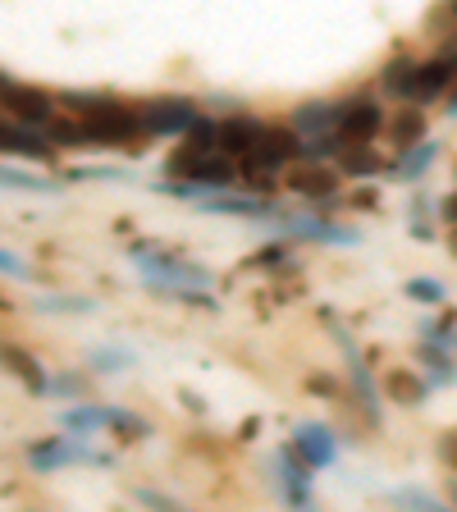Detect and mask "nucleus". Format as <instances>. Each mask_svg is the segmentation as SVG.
Segmentation results:
<instances>
[{"label":"nucleus","instance_id":"obj_28","mask_svg":"<svg viewBox=\"0 0 457 512\" xmlns=\"http://www.w3.org/2000/svg\"><path fill=\"white\" fill-rule=\"evenodd\" d=\"M37 307L42 311H92V302H83V298H42Z\"/></svg>","mask_w":457,"mask_h":512},{"label":"nucleus","instance_id":"obj_1","mask_svg":"<svg viewBox=\"0 0 457 512\" xmlns=\"http://www.w3.org/2000/svg\"><path fill=\"white\" fill-rule=\"evenodd\" d=\"M55 101L87 128V142H92V147L142 151L151 142L147 128H142L138 101H124V96H110V92H78V87L60 92Z\"/></svg>","mask_w":457,"mask_h":512},{"label":"nucleus","instance_id":"obj_35","mask_svg":"<svg viewBox=\"0 0 457 512\" xmlns=\"http://www.w3.org/2000/svg\"><path fill=\"white\" fill-rule=\"evenodd\" d=\"M444 10H448V14H453V19H457V0H444Z\"/></svg>","mask_w":457,"mask_h":512},{"label":"nucleus","instance_id":"obj_23","mask_svg":"<svg viewBox=\"0 0 457 512\" xmlns=\"http://www.w3.org/2000/svg\"><path fill=\"white\" fill-rule=\"evenodd\" d=\"M421 366L430 371V384H439V389L457 380V366L448 362V348H444V343H430V348L421 352Z\"/></svg>","mask_w":457,"mask_h":512},{"label":"nucleus","instance_id":"obj_22","mask_svg":"<svg viewBox=\"0 0 457 512\" xmlns=\"http://www.w3.org/2000/svg\"><path fill=\"white\" fill-rule=\"evenodd\" d=\"M435 156H439V142H416V147H407L403 151V160L394 165V174H398V183H416V179H426L430 174V165H435Z\"/></svg>","mask_w":457,"mask_h":512},{"label":"nucleus","instance_id":"obj_38","mask_svg":"<svg viewBox=\"0 0 457 512\" xmlns=\"http://www.w3.org/2000/svg\"><path fill=\"white\" fill-rule=\"evenodd\" d=\"M453 348H457V343H453Z\"/></svg>","mask_w":457,"mask_h":512},{"label":"nucleus","instance_id":"obj_29","mask_svg":"<svg viewBox=\"0 0 457 512\" xmlns=\"http://www.w3.org/2000/svg\"><path fill=\"white\" fill-rule=\"evenodd\" d=\"M439 462H444V467L457 476V430H448V435L439 439Z\"/></svg>","mask_w":457,"mask_h":512},{"label":"nucleus","instance_id":"obj_10","mask_svg":"<svg viewBox=\"0 0 457 512\" xmlns=\"http://www.w3.org/2000/svg\"><path fill=\"white\" fill-rule=\"evenodd\" d=\"M284 174H288V188L298 197H311V202H334L339 197V174L325 160H293Z\"/></svg>","mask_w":457,"mask_h":512},{"label":"nucleus","instance_id":"obj_20","mask_svg":"<svg viewBox=\"0 0 457 512\" xmlns=\"http://www.w3.org/2000/svg\"><path fill=\"white\" fill-rule=\"evenodd\" d=\"M115 412L119 407H96V403H83V407H69L60 416L64 430H74V435H101V430L115 426Z\"/></svg>","mask_w":457,"mask_h":512},{"label":"nucleus","instance_id":"obj_25","mask_svg":"<svg viewBox=\"0 0 457 512\" xmlns=\"http://www.w3.org/2000/svg\"><path fill=\"white\" fill-rule=\"evenodd\" d=\"M407 298L426 302V307H439V302L448 298V288L439 284V279H430V275H416V279H407Z\"/></svg>","mask_w":457,"mask_h":512},{"label":"nucleus","instance_id":"obj_19","mask_svg":"<svg viewBox=\"0 0 457 512\" xmlns=\"http://www.w3.org/2000/svg\"><path fill=\"white\" fill-rule=\"evenodd\" d=\"M339 170L348 179H375V174H384V156L375 151V142H348L339 151Z\"/></svg>","mask_w":457,"mask_h":512},{"label":"nucleus","instance_id":"obj_7","mask_svg":"<svg viewBox=\"0 0 457 512\" xmlns=\"http://www.w3.org/2000/svg\"><path fill=\"white\" fill-rule=\"evenodd\" d=\"M32 471H60V467H74V462H96V467H106V453H96L92 444H78V435H51L42 444H32L28 453Z\"/></svg>","mask_w":457,"mask_h":512},{"label":"nucleus","instance_id":"obj_12","mask_svg":"<svg viewBox=\"0 0 457 512\" xmlns=\"http://www.w3.org/2000/svg\"><path fill=\"white\" fill-rule=\"evenodd\" d=\"M261 128H266V119L247 115V110L224 115L220 119V151H224V156H234L238 165H243V160H252L256 142H261Z\"/></svg>","mask_w":457,"mask_h":512},{"label":"nucleus","instance_id":"obj_31","mask_svg":"<svg viewBox=\"0 0 457 512\" xmlns=\"http://www.w3.org/2000/svg\"><path fill=\"white\" fill-rule=\"evenodd\" d=\"M394 499L398 503H416V508H439V499L435 494H426V490H398Z\"/></svg>","mask_w":457,"mask_h":512},{"label":"nucleus","instance_id":"obj_26","mask_svg":"<svg viewBox=\"0 0 457 512\" xmlns=\"http://www.w3.org/2000/svg\"><path fill=\"white\" fill-rule=\"evenodd\" d=\"M128 366H133V352H124V348H96L92 352V371H101V375L128 371Z\"/></svg>","mask_w":457,"mask_h":512},{"label":"nucleus","instance_id":"obj_21","mask_svg":"<svg viewBox=\"0 0 457 512\" xmlns=\"http://www.w3.org/2000/svg\"><path fill=\"white\" fill-rule=\"evenodd\" d=\"M384 394L394 398L398 407H416V403H426V394H430V384L421 380V371H384Z\"/></svg>","mask_w":457,"mask_h":512},{"label":"nucleus","instance_id":"obj_37","mask_svg":"<svg viewBox=\"0 0 457 512\" xmlns=\"http://www.w3.org/2000/svg\"><path fill=\"white\" fill-rule=\"evenodd\" d=\"M453 46H457V32H453Z\"/></svg>","mask_w":457,"mask_h":512},{"label":"nucleus","instance_id":"obj_16","mask_svg":"<svg viewBox=\"0 0 457 512\" xmlns=\"http://www.w3.org/2000/svg\"><path fill=\"white\" fill-rule=\"evenodd\" d=\"M279 485H284V499L293 508H311V467L293 444L279 448Z\"/></svg>","mask_w":457,"mask_h":512},{"label":"nucleus","instance_id":"obj_27","mask_svg":"<svg viewBox=\"0 0 457 512\" xmlns=\"http://www.w3.org/2000/svg\"><path fill=\"white\" fill-rule=\"evenodd\" d=\"M0 275L32 279V270H28V261H19V256H14V252H5V247H0Z\"/></svg>","mask_w":457,"mask_h":512},{"label":"nucleus","instance_id":"obj_3","mask_svg":"<svg viewBox=\"0 0 457 512\" xmlns=\"http://www.w3.org/2000/svg\"><path fill=\"white\" fill-rule=\"evenodd\" d=\"M220 151V119H211V115H202L197 124L183 133V142L165 156V179H174V183H192V174L202 170V160L206 156H215Z\"/></svg>","mask_w":457,"mask_h":512},{"label":"nucleus","instance_id":"obj_18","mask_svg":"<svg viewBox=\"0 0 457 512\" xmlns=\"http://www.w3.org/2000/svg\"><path fill=\"white\" fill-rule=\"evenodd\" d=\"M284 229L298 238H311V243H357V229H339V224H330L325 215H311V220H302V215H284Z\"/></svg>","mask_w":457,"mask_h":512},{"label":"nucleus","instance_id":"obj_11","mask_svg":"<svg viewBox=\"0 0 457 512\" xmlns=\"http://www.w3.org/2000/svg\"><path fill=\"white\" fill-rule=\"evenodd\" d=\"M55 142L46 138V128H32L23 119H0V156H28V160H51Z\"/></svg>","mask_w":457,"mask_h":512},{"label":"nucleus","instance_id":"obj_4","mask_svg":"<svg viewBox=\"0 0 457 512\" xmlns=\"http://www.w3.org/2000/svg\"><path fill=\"white\" fill-rule=\"evenodd\" d=\"M138 115L147 138H183L202 119V106L188 96H151V101H138Z\"/></svg>","mask_w":457,"mask_h":512},{"label":"nucleus","instance_id":"obj_13","mask_svg":"<svg viewBox=\"0 0 457 512\" xmlns=\"http://www.w3.org/2000/svg\"><path fill=\"white\" fill-rule=\"evenodd\" d=\"M293 448L302 453V462H307L311 471H325L339 462V439L330 435V426H311V421H302L298 430H293Z\"/></svg>","mask_w":457,"mask_h":512},{"label":"nucleus","instance_id":"obj_2","mask_svg":"<svg viewBox=\"0 0 457 512\" xmlns=\"http://www.w3.org/2000/svg\"><path fill=\"white\" fill-rule=\"evenodd\" d=\"M128 261L142 270V279H147L151 293H160V298H179V302H211V270L192 266V261H183L179 252H170V247H156V243H138L133 252H128Z\"/></svg>","mask_w":457,"mask_h":512},{"label":"nucleus","instance_id":"obj_8","mask_svg":"<svg viewBox=\"0 0 457 512\" xmlns=\"http://www.w3.org/2000/svg\"><path fill=\"white\" fill-rule=\"evenodd\" d=\"M0 106H5V115H14V119H23V124H32V128H46L55 119V101L46 87H32V83H5V92H0Z\"/></svg>","mask_w":457,"mask_h":512},{"label":"nucleus","instance_id":"obj_5","mask_svg":"<svg viewBox=\"0 0 457 512\" xmlns=\"http://www.w3.org/2000/svg\"><path fill=\"white\" fill-rule=\"evenodd\" d=\"M384 106H380V96L371 92H357L348 96V101H339V142L348 147V142H375L384 133Z\"/></svg>","mask_w":457,"mask_h":512},{"label":"nucleus","instance_id":"obj_33","mask_svg":"<svg viewBox=\"0 0 457 512\" xmlns=\"http://www.w3.org/2000/svg\"><path fill=\"white\" fill-rule=\"evenodd\" d=\"M444 220H448V224H457V192H453V197H448V202H444Z\"/></svg>","mask_w":457,"mask_h":512},{"label":"nucleus","instance_id":"obj_14","mask_svg":"<svg viewBox=\"0 0 457 512\" xmlns=\"http://www.w3.org/2000/svg\"><path fill=\"white\" fill-rule=\"evenodd\" d=\"M384 133H389V142H394L398 151L416 147V142H426V138H430L426 106H412V101H403V106H398L394 115L384 119Z\"/></svg>","mask_w":457,"mask_h":512},{"label":"nucleus","instance_id":"obj_15","mask_svg":"<svg viewBox=\"0 0 457 512\" xmlns=\"http://www.w3.org/2000/svg\"><path fill=\"white\" fill-rule=\"evenodd\" d=\"M0 366L14 375V380L28 389V394H46L51 389V380H46V371H42V362L32 357L28 348H19V343H10V339H0Z\"/></svg>","mask_w":457,"mask_h":512},{"label":"nucleus","instance_id":"obj_34","mask_svg":"<svg viewBox=\"0 0 457 512\" xmlns=\"http://www.w3.org/2000/svg\"><path fill=\"white\" fill-rule=\"evenodd\" d=\"M444 110H448V119H457V83H453V92H448V106Z\"/></svg>","mask_w":457,"mask_h":512},{"label":"nucleus","instance_id":"obj_17","mask_svg":"<svg viewBox=\"0 0 457 512\" xmlns=\"http://www.w3.org/2000/svg\"><path fill=\"white\" fill-rule=\"evenodd\" d=\"M416 74H421V60H416V55H394V60L380 69V96L384 101H394V106L412 101Z\"/></svg>","mask_w":457,"mask_h":512},{"label":"nucleus","instance_id":"obj_24","mask_svg":"<svg viewBox=\"0 0 457 512\" xmlns=\"http://www.w3.org/2000/svg\"><path fill=\"white\" fill-rule=\"evenodd\" d=\"M0 188H10V192H37V197H46V192H55V183L32 179V174H19V170H10V165H0Z\"/></svg>","mask_w":457,"mask_h":512},{"label":"nucleus","instance_id":"obj_6","mask_svg":"<svg viewBox=\"0 0 457 512\" xmlns=\"http://www.w3.org/2000/svg\"><path fill=\"white\" fill-rule=\"evenodd\" d=\"M457 83V46L444 42L430 60H421V74H416V92L412 106H435L439 96H448Z\"/></svg>","mask_w":457,"mask_h":512},{"label":"nucleus","instance_id":"obj_32","mask_svg":"<svg viewBox=\"0 0 457 512\" xmlns=\"http://www.w3.org/2000/svg\"><path fill=\"white\" fill-rule=\"evenodd\" d=\"M51 389L55 394H83V380H78V375H64V380H55ZM51 389H46V394H51Z\"/></svg>","mask_w":457,"mask_h":512},{"label":"nucleus","instance_id":"obj_9","mask_svg":"<svg viewBox=\"0 0 457 512\" xmlns=\"http://www.w3.org/2000/svg\"><path fill=\"white\" fill-rule=\"evenodd\" d=\"M293 160H302V138L293 124H270L261 128V142H256L252 160H243V165H266V170H288Z\"/></svg>","mask_w":457,"mask_h":512},{"label":"nucleus","instance_id":"obj_36","mask_svg":"<svg viewBox=\"0 0 457 512\" xmlns=\"http://www.w3.org/2000/svg\"><path fill=\"white\" fill-rule=\"evenodd\" d=\"M448 494H453V503H457V480H453V490H448Z\"/></svg>","mask_w":457,"mask_h":512},{"label":"nucleus","instance_id":"obj_30","mask_svg":"<svg viewBox=\"0 0 457 512\" xmlns=\"http://www.w3.org/2000/svg\"><path fill=\"white\" fill-rule=\"evenodd\" d=\"M307 389H311V394H325V398H343L339 380H330V375H311V380H307Z\"/></svg>","mask_w":457,"mask_h":512}]
</instances>
